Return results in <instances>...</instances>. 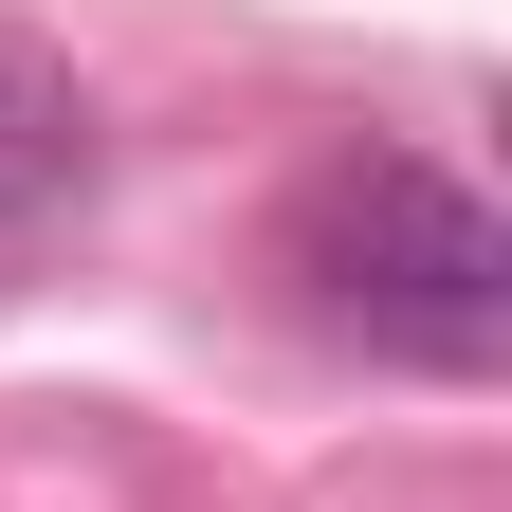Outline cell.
Wrapping results in <instances>:
<instances>
[{
	"instance_id": "6da1fadb",
	"label": "cell",
	"mask_w": 512,
	"mask_h": 512,
	"mask_svg": "<svg viewBox=\"0 0 512 512\" xmlns=\"http://www.w3.org/2000/svg\"><path fill=\"white\" fill-rule=\"evenodd\" d=\"M293 275L330 293L366 348H421V366H494L512 348V220L458 165H421V147H330L311 165Z\"/></svg>"
},
{
	"instance_id": "7a4b0ae2",
	"label": "cell",
	"mask_w": 512,
	"mask_h": 512,
	"mask_svg": "<svg viewBox=\"0 0 512 512\" xmlns=\"http://www.w3.org/2000/svg\"><path fill=\"white\" fill-rule=\"evenodd\" d=\"M74 183H92V74H74L37 19H0V238L55 220Z\"/></svg>"
}]
</instances>
